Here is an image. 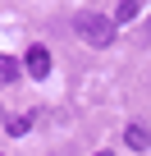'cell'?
Here are the masks:
<instances>
[{
	"instance_id": "6da1fadb",
	"label": "cell",
	"mask_w": 151,
	"mask_h": 156,
	"mask_svg": "<svg viewBox=\"0 0 151 156\" xmlns=\"http://www.w3.org/2000/svg\"><path fill=\"white\" fill-rule=\"evenodd\" d=\"M115 28H119L115 19H105V14H92V9L73 19V32H78L87 46H110V41H115Z\"/></svg>"
},
{
	"instance_id": "7a4b0ae2",
	"label": "cell",
	"mask_w": 151,
	"mask_h": 156,
	"mask_svg": "<svg viewBox=\"0 0 151 156\" xmlns=\"http://www.w3.org/2000/svg\"><path fill=\"white\" fill-rule=\"evenodd\" d=\"M23 69H28L32 78H46V73H50V51H46V46H28V55H23Z\"/></svg>"
},
{
	"instance_id": "3957f363",
	"label": "cell",
	"mask_w": 151,
	"mask_h": 156,
	"mask_svg": "<svg viewBox=\"0 0 151 156\" xmlns=\"http://www.w3.org/2000/svg\"><path fill=\"white\" fill-rule=\"evenodd\" d=\"M124 142H128L133 151H146V147H151V133H146L142 124H128V133H124Z\"/></svg>"
},
{
	"instance_id": "277c9868",
	"label": "cell",
	"mask_w": 151,
	"mask_h": 156,
	"mask_svg": "<svg viewBox=\"0 0 151 156\" xmlns=\"http://www.w3.org/2000/svg\"><path fill=\"white\" fill-rule=\"evenodd\" d=\"M5 129H9L14 138H23V133L32 129V115H9V119H5Z\"/></svg>"
},
{
	"instance_id": "5b68a950",
	"label": "cell",
	"mask_w": 151,
	"mask_h": 156,
	"mask_svg": "<svg viewBox=\"0 0 151 156\" xmlns=\"http://www.w3.org/2000/svg\"><path fill=\"white\" fill-rule=\"evenodd\" d=\"M0 78H5V83H9V78H19V60H9V55H0Z\"/></svg>"
},
{
	"instance_id": "8992f818",
	"label": "cell",
	"mask_w": 151,
	"mask_h": 156,
	"mask_svg": "<svg viewBox=\"0 0 151 156\" xmlns=\"http://www.w3.org/2000/svg\"><path fill=\"white\" fill-rule=\"evenodd\" d=\"M137 5H142V0H124V5H119V14H115V23H128V19L137 14Z\"/></svg>"
},
{
	"instance_id": "52a82bcc",
	"label": "cell",
	"mask_w": 151,
	"mask_h": 156,
	"mask_svg": "<svg viewBox=\"0 0 151 156\" xmlns=\"http://www.w3.org/2000/svg\"><path fill=\"white\" fill-rule=\"evenodd\" d=\"M96 156H115V151H96Z\"/></svg>"
}]
</instances>
